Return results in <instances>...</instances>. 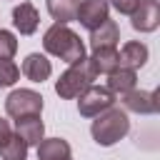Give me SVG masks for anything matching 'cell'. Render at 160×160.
<instances>
[{
	"label": "cell",
	"instance_id": "obj_4",
	"mask_svg": "<svg viewBox=\"0 0 160 160\" xmlns=\"http://www.w3.org/2000/svg\"><path fill=\"white\" fill-rule=\"evenodd\" d=\"M5 112L15 120L28 118V115H40L42 112V95L35 92V90H28V88L12 90L5 98Z\"/></svg>",
	"mask_w": 160,
	"mask_h": 160
},
{
	"label": "cell",
	"instance_id": "obj_5",
	"mask_svg": "<svg viewBox=\"0 0 160 160\" xmlns=\"http://www.w3.org/2000/svg\"><path fill=\"white\" fill-rule=\"evenodd\" d=\"M78 98H80V100H78V112H80L82 118H95V115H100L102 110H108V108L115 105V95H112L108 88H100V85L85 88Z\"/></svg>",
	"mask_w": 160,
	"mask_h": 160
},
{
	"label": "cell",
	"instance_id": "obj_21",
	"mask_svg": "<svg viewBox=\"0 0 160 160\" xmlns=\"http://www.w3.org/2000/svg\"><path fill=\"white\" fill-rule=\"evenodd\" d=\"M120 15H132L135 12V8L140 5V0H108Z\"/></svg>",
	"mask_w": 160,
	"mask_h": 160
},
{
	"label": "cell",
	"instance_id": "obj_10",
	"mask_svg": "<svg viewBox=\"0 0 160 160\" xmlns=\"http://www.w3.org/2000/svg\"><path fill=\"white\" fill-rule=\"evenodd\" d=\"M88 62L95 75H108L120 65V52H118V48H98V50H92Z\"/></svg>",
	"mask_w": 160,
	"mask_h": 160
},
{
	"label": "cell",
	"instance_id": "obj_8",
	"mask_svg": "<svg viewBox=\"0 0 160 160\" xmlns=\"http://www.w3.org/2000/svg\"><path fill=\"white\" fill-rule=\"evenodd\" d=\"M130 25L138 32H152L160 25V2L158 0H140V5L135 8V12L130 15Z\"/></svg>",
	"mask_w": 160,
	"mask_h": 160
},
{
	"label": "cell",
	"instance_id": "obj_17",
	"mask_svg": "<svg viewBox=\"0 0 160 160\" xmlns=\"http://www.w3.org/2000/svg\"><path fill=\"white\" fill-rule=\"evenodd\" d=\"M78 5H80V0H48V12L55 22L68 25V22L75 20Z\"/></svg>",
	"mask_w": 160,
	"mask_h": 160
},
{
	"label": "cell",
	"instance_id": "obj_7",
	"mask_svg": "<svg viewBox=\"0 0 160 160\" xmlns=\"http://www.w3.org/2000/svg\"><path fill=\"white\" fill-rule=\"evenodd\" d=\"M120 98H122L125 110L138 112V115H155L160 110V102H158V92L155 90H135L132 88L130 92H125Z\"/></svg>",
	"mask_w": 160,
	"mask_h": 160
},
{
	"label": "cell",
	"instance_id": "obj_14",
	"mask_svg": "<svg viewBox=\"0 0 160 160\" xmlns=\"http://www.w3.org/2000/svg\"><path fill=\"white\" fill-rule=\"evenodd\" d=\"M120 40V30H118V22L115 20H105L102 25H98L95 30H90V48L98 50V48H115Z\"/></svg>",
	"mask_w": 160,
	"mask_h": 160
},
{
	"label": "cell",
	"instance_id": "obj_13",
	"mask_svg": "<svg viewBox=\"0 0 160 160\" xmlns=\"http://www.w3.org/2000/svg\"><path fill=\"white\" fill-rule=\"evenodd\" d=\"M15 135H20L28 145H38L45 135V125L40 120V115H28V118H18L15 120Z\"/></svg>",
	"mask_w": 160,
	"mask_h": 160
},
{
	"label": "cell",
	"instance_id": "obj_3",
	"mask_svg": "<svg viewBox=\"0 0 160 160\" xmlns=\"http://www.w3.org/2000/svg\"><path fill=\"white\" fill-rule=\"evenodd\" d=\"M95 78H98V75L92 72L88 58H82V60H78V62H70V68L58 78V82H55V92H58L62 100H75L85 88L92 85Z\"/></svg>",
	"mask_w": 160,
	"mask_h": 160
},
{
	"label": "cell",
	"instance_id": "obj_15",
	"mask_svg": "<svg viewBox=\"0 0 160 160\" xmlns=\"http://www.w3.org/2000/svg\"><path fill=\"white\" fill-rule=\"evenodd\" d=\"M148 55H150V50H148L145 42H140V40H130V42H125L122 50H120V65H122V68L140 70V68L148 62Z\"/></svg>",
	"mask_w": 160,
	"mask_h": 160
},
{
	"label": "cell",
	"instance_id": "obj_16",
	"mask_svg": "<svg viewBox=\"0 0 160 160\" xmlns=\"http://www.w3.org/2000/svg\"><path fill=\"white\" fill-rule=\"evenodd\" d=\"M70 142L62 138H42L38 142V160H68Z\"/></svg>",
	"mask_w": 160,
	"mask_h": 160
},
{
	"label": "cell",
	"instance_id": "obj_11",
	"mask_svg": "<svg viewBox=\"0 0 160 160\" xmlns=\"http://www.w3.org/2000/svg\"><path fill=\"white\" fill-rule=\"evenodd\" d=\"M135 82H138V70H132V68L118 65L112 72H108V90H110L112 95H125V92H130V90L135 88Z\"/></svg>",
	"mask_w": 160,
	"mask_h": 160
},
{
	"label": "cell",
	"instance_id": "obj_12",
	"mask_svg": "<svg viewBox=\"0 0 160 160\" xmlns=\"http://www.w3.org/2000/svg\"><path fill=\"white\" fill-rule=\"evenodd\" d=\"M50 72H52V65H50V60H48L45 55H40V52H30V55L22 60V75H25L28 80H32V82L48 80Z\"/></svg>",
	"mask_w": 160,
	"mask_h": 160
},
{
	"label": "cell",
	"instance_id": "obj_19",
	"mask_svg": "<svg viewBox=\"0 0 160 160\" xmlns=\"http://www.w3.org/2000/svg\"><path fill=\"white\" fill-rule=\"evenodd\" d=\"M20 78V68L8 58V60H0V88H10L15 85Z\"/></svg>",
	"mask_w": 160,
	"mask_h": 160
},
{
	"label": "cell",
	"instance_id": "obj_23",
	"mask_svg": "<svg viewBox=\"0 0 160 160\" xmlns=\"http://www.w3.org/2000/svg\"><path fill=\"white\" fill-rule=\"evenodd\" d=\"M68 160H70V158H68Z\"/></svg>",
	"mask_w": 160,
	"mask_h": 160
},
{
	"label": "cell",
	"instance_id": "obj_2",
	"mask_svg": "<svg viewBox=\"0 0 160 160\" xmlns=\"http://www.w3.org/2000/svg\"><path fill=\"white\" fill-rule=\"evenodd\" d=\"M130 132V120H128V112L120 110V108H108L102 110L100 115H95L92 125H90V135L98 145L102 148H110L115 145L118 140H122L125 135Z\"/></svg>",
	"mask_w": 160,
	"mask_h": 160
},
{
	"label": "cell",
	"instance_id": "obj_18",
	"mask_svg": "<svg viewBox=\"0 0 160 160\" xmlns=\"http://www.w3.org/2000/svg\"><path fill=\"white\" fill-rule=\"evenodd\" d=\"M0 158L2 160H25L28 158V142L20 138V135H10L5 140V145L0 148Z\"/></svg>",
	"mask_w": 160,
	"mask_h": 160
},
{
	"label": "cell",
	"instance_id": "obj_9",
	"mask_svg": "<svg viewBox=\"0 0 160 160\" xmlns=\"http://www.w3.org/2000/svg\"><path fill=\"white\" fill-rule=\"evenodd\" d=\"M12 25L20 35H32L40 25V15L32 2H20L12 8Z\"/></svg>",
	"mask_w": 160,
	"mask_h": 160
},
{
	"label": "cell",
	"instance_id": "obj_22",
	"mask_svg": "<svg viewBox=\"0 0 160 160\" xmlns=\"http://www.w3.org/2000/svg\"><path fill=\"white\" fill-rule=\"evenodd\" d=\"M10 135H12V130H10V122H8V120H2V118H0V148H2V145H5V140H8V138H10Z\"/></svg>",
	"mask_w": 160,
	"mask_h": 160
},
{
	"label": "cell",
	"instance_id": "obj_1",
	"mask_svg": "<svg viewBox=\"0 0 160 160\" xmlns=\"http://www.w3.org/2000/svg\"><path fill=\"white\" fill-rule=\"evenodd\" d=\"M42 48H45V52H50V55H55L65 62H78V60L88 58L80 35L75 30H70L68 25H62V22H55L45 30Z\"/></svg>",
	"mask_w": 160,
	"mask_h": 160
},
{
	"label": "cell",
	"instance_id": "obj_6",
	"mask_svg": "<svg viewBox=\"0 0 160 160\" xmlns=\"http://www.w3.org/2000/svg\"><path fill=\"white\" fill-rule=\"evenodd\" d=\"M110 15V2L108 0H82L78 5L75 20L85 28V30H95L98 25H102Z\"/></svg>",
	"mask_w": 160,
	"mask_h": 160
},
{
	"label": "cell",
	"instance_id": "obj_20",
	"mask_svg": "<svg viewBox=\"0 0 160 160\" xmlns=\"http://www.w3.org/2000/svg\"><path fill=\"white\" fill-rule=\"evenodd\" d=\"M18 52V40L10 30H0V60H8Z\"/></svg>",
	"mask_w": 160,
	"mask_h": 160
}]
</instances>
